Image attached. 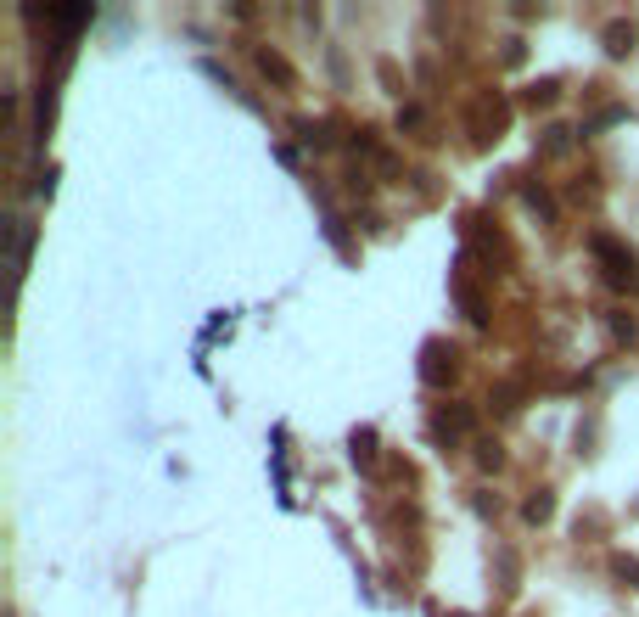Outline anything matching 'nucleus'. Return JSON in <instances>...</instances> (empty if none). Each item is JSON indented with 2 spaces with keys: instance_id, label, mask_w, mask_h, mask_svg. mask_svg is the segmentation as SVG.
<instances>
[{
  "instance_id": "f257e3e1",
  "label": "nucleus",
  "mask_w": 639,
  "mask_h": 617,
  "mask_svg": "<svg viewBox=\"0 0 639 617\" xmlns=\"http://www.w3.org/2000/svg\"><path fill=\"white\" fill-rule=\"evenodd\" d=\"M589 253L600 259V275H606V287L617 292H639V259H634V247L617 242V236H589Z\"/></svg>"
},
{
  "instance_id": "f03ea898",
  "label": "nucleus",
  "mask_w": 639,
  "mask_h": 617,
  "mask_svg": "<svg viewBox=\"0 0 639 617\" xmlns=\"http://www.w3.org/2000/svg\"><path fill=\"white\" fill-rule=\"evenodd\" d=\"M466 130H471L477 146H494L499 135L511 130V101L499 96V90H483V96L466 107Z\"/></svg>"
},
{
  "instance_id": "7ed1b4c3",
  "label": "nucleus",
  "mask_w": 639,
  "mask_h": 617,
  "mask_svg": "<svg viewBox=\"0 0 639 617\" xmlns=\"http://www.w3.org/2000/svg\"><path fill=\"white\" fill-rule=\"evenodd\" d=\"M460 376V348L443 343V337H426L421 343V382L426 388H455Z\"/></svg>"
},
{
  "instance_id": "20e7f679",
  "label": "nucleus",
  "mask_w": 639,
  "mask_h": 617,
  "mask_svg": "<svg viewBox=\"0 0 639 617\" xmlns=\"http://www.w3.org/2000/svg\"><path fill=\"white\" fill-rule=\"evenodd\" d=\"M466 427H471V404H438V416H432V438L455 444Z\"/></svg>"
},
{
  "instance_id": "39448f33",
  "label": "nucleus",
  "mask_w": 639,
  "mask_h": 617,
  "mask_svg": "<svg viewBox=\"0 0 639 617\" xmlns=\"http://www.w3.org/2000/svg\"><path fill=\"white\" fill-rule=\"evenodd\" d=\"M253 62H258V73H264V79H275L281 90H292V85H298V73H292V62H286L281 51H270V45H258V51H253Z\"/></svg>"
},
{
  "instance_id": "423d86ee",
  "label": "nucleus",
  "mask_w": 639,
  "mask_h": 617,
  "mask_svg": "<svg viewBox=\"0 0 639 617\" xmlns=\"http://www.w3.org/2000/svg\"><path fill=\"white\" fill-rule=\"evenodd\" d=\"M600 40H606V57H628V51H634V40H639V29L628 23V17H611Z\"/></svg>"
},
{
  "instance_id": "0eeeda50",
  "label": "nucleus",
  "mask_w": 639,
  "mask_h": 617,
  "mask_svg": "<svg viewBox=\"0 0 639 617\" xmlns=\"http://www.w3.org/2000/svg\"><path fill=\"white\" fill-rule=\"evenodd\" d=\"M555 517V494L550 488H533V494H527L522 500V522H533V528H544V522Z\"/></svg>"
},
{
  "instance_id": "6e6552de",
  "label": "nucleus",
  "mask_w": 639,
  "mask_h": 617,
  "mask_svg": "<svg viewBox=\"0 0 639 617\" xmlns=\"http://www.w3.org/2000/svg\"><path fill=\"white\" fill-rule=\"evenodd\" d=\"M555 101H561V79H533L522 90V107H555Z\"/></svg>"
},
{
  "instance_id": "1a4fd4ad",
  "label": "nucleus",
  "mask_w": 639,
  "mask_h": 617,
  "mask_svg": "<svg viewBox=\"0 0 639 617\" xmlns=\"http://www.w3.org/2000/svg\"><path fill=\"white\" fill-rule=\"evenodd\" d=\"M348 455H354V466H376V432H354Z\"/></svg>"
},
{
  "instance_id": "9d476101",
  "label": "nucleus",
  "mask_w": 639,
  "mask_h": 617,
  "mask_svg": "<svg viewBox=\"0 0 639 617\" xmlns=\"http://www.w3.org/2000/svg\"><path fill=\"white\" fill-rule=\"evenodd\" d=\"M606 326H611V337H617V343H639V326H634V315H623V309H611V315H606Z\"/></svg>"
},
{
  "instance_id": "9b49d317",
  "label": "nucleus",
  "mask_w": 639,
  "mask_h": 617,
  "mask_svg": "<svg viewBox=\"0 0 639 617\" xmlns=\"http://www.w3.org/2000/svg\"><path fill=\"white\" fill-rule=\"evenodd\" d=\"M477 466H483V472H499V466H505V449H499L494 438H477Z\"/></svg>"
},
{
  "instance_id": "f8f14e48",
  "label": "nucleus",
  "mask_w": 639,
  "mask_h": 617,
  "mask_svg": "<svg viewBox=\"0 0 639 617\" xmlns=\"http://www.w3.org/2000/svg\"><path fill=\"white\" fill-rule=\"evenodd\" d=\"M611 578H623L628 589H639V556H611Z\"/></svg>"
},
{
  "instance_id": "ddd939ff",
  "label": "nucleus",
  "mask_w": 639,
  "mask_h": 617,
  "mask_svg": "<svg viewBox=\"0 0 639 617\" xmlns=\"http://www.w3.org/2000/svg\"><path fill=\"white\" fill-rule=\"evenodd\" d=\"M460 303H466V315H471V326H488V303L477 298L471 287H460Z\"/></svg>"
},
{
  "instance_id": "4468645a",
  "label": "nucleus",
  "mask_w": 639,
  "mask_h": 617,
  "mask_svg": "<svg viewBox=\"0 0 639 617\" xmlns=\"http://www.w3.org/2000/svg\"><path fill=\"white\" fill-rule=\"evenodd\" d=\"M516 399H522V393H516L511 382H505V388H494V393H488V404H494L499 416H511V410H516Z\"/></svg>"
},
{
  "instance_id": "2eb2a0df",
  "label": "nucleus",
  "mask_w": 639,
  "mask_h": 617,
  "mask_svg": "<svg viewBox=\"0 0 639 617\" xmlns=\"http://www.w3.org/2000/svg\"><path fill=\"white\" fill-rule=\"evenodd\" d=\"M62 23V29H79V23H90V6H62V12H51Z\"/></svg>"
},
{
  "instance_id": "dca6fc26",
  "label": "nucleus",
  "mask_w": 639,
  "mask_h": 617,
  "mask_svg": "<svg viewBox=\"0 0 639 617\" xmlns=\"http://www.w3.org/2000/svg\"><path fill=\"white\" fill-rule=\"evenodd\" d=\"M421 124H426L421 107H398V130H421Z\"/></svg>"
},
{
  "instance_id": "f3484780",
  "label": "nucleus",
  "mask_w": 639,
  "mask_h": 617,
  "mask_svg": "<svg viewBox=\"0 0 639 617\" xmlns=\"http://www.w3.org/2000/svg\"><path fill=\"white\" fill-rule=\"evenodd\" d=\"M567 135L572 130H561V124H555V130H544V152H567Z\"/></svg>"
}]
</instances>
